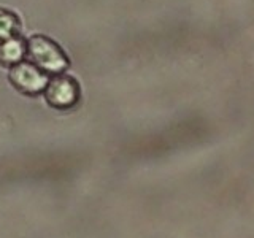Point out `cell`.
I'll return each mask as SVG.
<instances>
[{
    "label": "cell",
    "instance_id": "obj_1",
    "mask_svg": "<svg viewBox=\"0 0 254 238\" xmlns=\"http://www.w3.org/2000/svg\"><path fill=\"white\" fill-rule=\"evenodd\" d=\"M32 54H34V59L40 65L46 68L58 70L64 65V58L61 53L45 40H35L34 45H32Z\"/></svg>",
    "mask_w": 254,
    "mask_h": 238
},
{
    "label": "cell",
    "instance_id": "obj_2",
    "mask_svg": "<svg viewBox=\"0 0 254 238\" xmlns=\"http://www.w3.org/2000/svg\"><path fill=\"white\" fill-rule=\"evenodd\" d=\"M53 100L58 103H65L73 100V87H71L67 81H58L53 84Z\"/></svg>",
    "mask_w": 254,
    "mask_h": 238
}]
</instances>
